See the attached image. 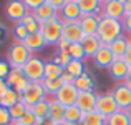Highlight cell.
I'll list each match as a JSON object with an SVG mask.
<instances>
[{
	"label": "cell",
	"mask_w": 131,
	"mask_h": 125,
	"mask_svg": "<svg viewBox=\"0 0 131 125\" xmlns=\"http://www.w3.org/2000/svg\"><path fill=\"white\" fill-rule=\"evenodd\" d=\"M118 105L115 102V97H113L111 92H106V93H101L98 95V102H96V112L101 113L103 117H111L115 112H118Z\"/></svg>",
	"instance_id": "52a82bcc"
},
{
	"label": "cell",
	"mask_w": 131,
	"mask_h": 125,
	"mask_svg": "<svg viewBox=\"0 0 131 125\" xmlns=\"http://www.w3.org/2000/svg\"><path fill=\"white\" fill-rule=\"evenodd\" d=\"M126 115H128V119H129V122H131V107L126 110Z\"/></svg>",
	"instance_id": "9f6ffc18"
},
{
	"label": "cell",
	"mask_w": 131,
	"mask_h": 125,
	"mask_svg": "<svg viewBox=\"0 0 131 125\" xmlns=\"http://www.w3.org/2000/svg\"><path fill=\"white\" fill-rule=\"evenodd\" d=\"M53 60L57 62V64H58V65H60V67H61V68L65 70V68H67V65L70 64V62L73 60V58L70 57V53H68V50H65V52H58V53H57V57H55Z\"/></svg>",
	"instance_id": "d590c367"
},
{
	"label": "cell",
	"mask_w": 131,
	"mask_h": 125,
	"mask_svg": "<svg viewBox=\"0 0 131 125\" xmlns=\"http://www.w3.org/2000/svg\"><path fill=\"white\" fill-rule=\"evenodd\" d=\"M47 92H45L42 82H30L27 90L22 93V103L27 107V110H32L40 100L47 99Z\"/></svg>",
	"instance_id": "277c9868"
},
{
	"label": "cell",
	"mask_w": 131,
	"mask_h": 125,
	"mask_svg": "<svg viewBox=\"0 0 131 125\" xmlns=\"http://www.w3.org/2000/svg\"><path fill=\"white\" fill-rule=\"evenodd\" d=\"M126 60V64L131 67V42H129V45H128V50H126V53H125V57H123Z\"/></svg>",
	"instance_id": "c3c4849f"
},
{
	"label": "cell",
	"mask_w": 131,
	"mask_h": 125,
	"mask_svg": "<svg viewBox=\"0 0 131 125\" xmlns=\"http://www.w3.org/2000/svg\"><path fill=\"white\" fill-rule=\"evenodd\" d=\"M23 75L30 82H42L45 78V60L33 55L25 65H23Z\"/></svg>",
	"instance_id": "5b68a950"
},
{
	"label": "cell",
	"mask_w": 131,
	"mask_h": 125,
	"mask_svg": "<svg viewBox=\"0 0 131 125\" xmlns=\"http://www.w3.org/2000/svg\"><path fill=\"white\" fill-rule=\"evenodd\" d=\"M63 72L65 70L55 60H45V78H60Z\"/></svg>",
	"instance_id": "4316f807"
},
{
	"label": "cell",
	"mask_w": 131,
	"mask_h": 125,
	"mask_svg": "<svg viewBox=\"0 0 131 125\" xmlns=\"http://www.w3.org/2000/svg\"><path fill=\"white\" fill-rule=\"evenodd\" d=\"M7 88H10V87L7 85V82H5V80H2V78H0V95H2V93L5 92Z\"/></svg>",
	"instance_id": "f907efd6"
},
{
	"label": "cell",
	"mask_w": 131,
	"mask_h": 125,
	"mask_svg": "<svg viewBox=\"0 0 131 125\" xmlns=\"http://www.w3.org/2000/svg\"><path fill=\"white\" fill-rule=\"evenodd\" d=\"M27 30H28V33H37V32H40V23L37 22H32L30 25H27Z\"/></svg>",
	"instance_id": "f6af8a7d"
},
{
	"label": "cell",
	"mask_w": 131,
	"mask_h": 125,
	"mask_svg": "<svg viewBox=\"0 0 131 125\" xmlns=\"http://www.w3.org/2000/svg\"><path fill=\"white\" fill-rule=\"evenodd\" d=\"M96 102H98V93H95L91 90V92H80L75 105L85 113V112H93V110H96Z\"/></svg>",
	"instance_id": "4fadbf2b"
},
{
	"label": "cell",
	"mask_w": 131,
	"mask_h": 125,
	"mask_svg": "<svg viewBox=\"0 0 131 125\" xmlns=\"http://www.w3.org/2000/svg\"><path fill=\"white\" fill-rule=\"evenodd\" d=\"M85 37L83 30H81L80 22H63V39L68 40L70 43H77L81 42Z\"/></svg>",
	"instance_id": "5bb4252c"
},
{
	"label": "cell",
	"mask_w": 131,
	"mask_h": 125,
	"mask_svg": "<svg viewBox=\"0 0 131 125\" xmlns=\"http://www.w3.org/2000/svg\"><path fill=\"white\" fill-rule=\"evenodd\" d=\"M20 100H22V97L15 92V88H7L5 92L0 95V107L10 109V107H13L15 103H18Z\"/></svg>",
	"instance_id": "7402d4cb"
},
{
	"label": "cell",
	"mask_w": 131,
	"mask_h": 125,
	"mask_svg": "<svg viewBox=\"0 0 131 125\" xmlns=\"http://www.w3.org/2000/svg\"><path fill=\"white\" fill-rule=\"evenodd\" d=\"M113 62H115V55H113L110 45H101V48L93 57V64L98 68H108Z\"/></svg>",
	"instance_id": "9a60e30c"
},
{
	"label": "cell",
	"mask_w": 131,
	"mask_h": 125,
	"mask_svg": "<svg viewBox=\"0 0 131 125\" xmlns=\"http://www.w3.org/2000/svg\"><path fill=\"white\" fill-rule=\"evenodd\" d=\"M23 77H25V75H23V70H22V68H12V70H10V74H8V77L5 78V82H7V85H8L10 88H13V87L22 80Z\"/></svg>",
	"instance_id": "d6a6232c"
},
{
	"label": "cell",
	"mask_w": 131,
	"mask_h": 125,
	"mask_svg": "<svg viewBox=\"0 0 131 125\" xmlns=\"http://www.w3.org/2000/svg\"><path fill=\"white\" fill-rule=\"evenodd\" d=\"M78 3H80V8L83 12V15H88V13L101 15V7H103L101 0H78Z\"/></svg>",
	"instance_id": "603a6c76"
},
{
	"label": "cell",
	"mask_w": 131,
	"mask_h": 125,
	"mask_svg": "<svg viewBox=\"0 0 131 125\" xmlns=\"http://www.w3.org/2000/svg\"><path fill=\"white\" fill-rule=\"evenodd\" d=\"M33 15H35V20L42 25V23L48 22V20L58 17V12L53 8V5L50 3V0H43V3L35 10V12H33Z\"/></svg>",
	"instance_id": "2e32d148"
},
{
	"label": "cell",
	"mask_w": 131,
	"mask_h": 125,
	"mask_svg": "<svg viewBox=\"0 0 131 125\" xmlns=\"http://www.w3.org/2000/svg\"><path fill=\"white\" fill-rule=\"evenodd\" d=\"M65 2H67V0H50V3H51V5H53V8L57 10V12H60V10L63 8Z\"/></svg>",
	"instance_id": "bcb514c9"
},
{
	"label": "cell",
	"mask_w": 131,
	"mask_h": 125,
	"mask_svg": "<svg viewBox=\"0 0 131 125\" xmlns=\"http://www.w3.org/2000/svg\"><path fill=\"white\" fill-rule=\"evenodd\" d=\"M43 125H57V123H55V122H53L51 119H47V120H45V123H43Z\"/></svg>",
	"instance_id": "db71d44e"
},
{
	"label": "cell",
	"mask_w": 131,
	"mask_h": 125,
	"mask_svg": "<svg viewBox=\"0 0 131 125\" xmlns=\"http://www.w3.org/2000/svg\"><path fill=\"white\" fill-rule=\"evenodd\" d=\"M73 85L78 88V92H91L93 87H95V78H93L88 72H85L83 75H80L78 78H75Z\"/></svg>",
	"instance_id": "cb8c5ba5"
},
{
	"label": "cell",
	"mask_w": 131,
	"mask_h": 125,
	"mask_svg": "<svg viewBox=\"0 0 131 125\" xmlns=\"http://www.w3.org/2000/svg\"><path fill=\"white\" fill-rule=\"evenodd\" d=\"M3 37H5V27H3L2 23H0V40H2Z\"/></svg>",
	"instance_id": "f5cc1de1"
},
{
	"label": "cell",
	"mask_w": 131,
	"mask_h": 125,
	"mask_svg": "<svg viewBox=\"0 0 131 125\" xmlns=\"http://www.w3.org/2000/svg\"><path fill=\"white\" fill-rule=\"evenodd\" d=\"M106 125H131V122L126 115V110H118L106 119Z\"/></svg>",
	"instance_id": "f546056e"
},
{
	"label": "cell",
	"mask_w": 131,
	"mask_h": 125,
	"mask_svg": "<svg viewBox=\"0 0 131 125\" xmlns=\"http://www.w3.org/2000/svg\"><path fill=\"white\" fill-rule=\"evenodd\" d=\"M32 22H35V15H33V12H28L25 17H23V20H22L20 23H23V25L27 27V25H30Z\"/></svg>",
	"instance_id": "b9f144b4"
},
{
	"label": "cell",
	"mask_w": 131,
	"mask_h": 125,
	"mask_svg": "<svg viewBox=\"0 0 131 125\" xmlns=\"http://www.w3.org/2000/svg\"><path fill=\"white\" fill-rule=\"evenodd\" d=\"M23 45H25V47L28 48L32 53H35V52H40V50H42L45 45H47V42H45L42 33L37 32V33H30V35L23 40Z\"/></svg>",
	"instance_id": "ffe728a7"
},
{
	"label": "cell",
	"mask_w": 131,
	"mask_h": 125,
	"mask_svg": "<svg viewBox=\"0 0 131 125\" xmlns=\"http://www.w3.org/2000/svg\"><path fill=\"white\" fill-rule=\"evenodd\" d=\"M28 85H30V80H28V78H27V77H23L22 80H20V82L17 83L15 87H13V88H15V92L18 93L20 97H22V93H23V92H25V90H27V87H28Z\"/></svg>",
	"instance_id": "f35d334b"
},
{
	"label": "cell",
	"mask_w": 131,
	"mask_h": 125,
	"mask_svg": "<svg viewBox=\"0 0 131 125\" xmlns=\"http://www.w3.org/2000/svg\"><path fill=\"white\" fill-rule=\"evenodd\" d=\"M42 3H43V0H25V5L28 8V12H35Z\"/></svg>",
	"instance_id": "60d3db41"
},
{
	"label": "cell",
	"mask_w": 131,
	"mask_h": 125,
	"mask_svg": "<svg viewBox=\"0 0 131 125\" xmlns=\"http://www.w3.org/2000/svg\"><path fill=\"white\" fill-rule=\"evenodd\" d=\"M13 35H15L17 42H23L30 33H28V30H27V27L23 25V23H15V27H13Z\"/></svg>",
	"instance_id": "e575fe53"
},
{
	"label": "cell",
	"mask_w": 131,
	"mask_h": 125,
	"mask_svg": "<svg viewBox=\"0 0 131 125\" xmlns=\"http://www.w3.org/2000/svg\"><path fill=\"white\" fill-rule=\"evenodd\" d=\"M8 125H22V123H20V120H12Z\"/></svg>",
	"instance_id": "11a10c76"
},
{
	"label": "cell",
	"mask_w": 131,
	"mask_h": 125,
	"mask_svg": "<svg viewBox=\"0 0 131 125\" xmlns=\"http://www.w3.org/2000/svg\"><path fill=\"white\" fill-rule=\"evenodd\" d=\"M42 85H43L45 92H47V95L55 97V95H57V92L65 85V83H63L61 78H43V80H42Z\"/></svg>",
	"instance_id": "484cf974"
},
{
	"label": "cell",
	"mask_w": 131,
	"mask_h": 125,
	"mask_svg": "<svg viewBox=\"0 0 131 125\" xmlns=\"http://www.w3.org/2000/svg\"><path fill=\"white\" fill-rule=\"evenodd\" d=\"M129 68L131 67L126 64L125 58H115V62L108 67V74L113 80H116L118 83H123L126 80V77H128Z\"/></svg>",
	"instance_id": "7c38bea8"
},
{
	"label": "cell",
	"mask_w": 131,
	"mask_h": 125,
	"mask_svg": "<svg viewBox=\"0 0 131 125\" xmlns=\"http://www.w3.org/2000/svg\"><path fill=\"white\" fill-rule=\"evenodd\" d=\"M123 27H125V32L131 37V15L123 19Z\"/></svg>",
	"instance_id": "7bdbcfd3"
},
{
	"label": "cell",
	"mask_w": 131,
	"mask_h": 125,
	"mask_svg": "<svg viewBox=\"0 0 131 125\" xmlns=\"http://www.w3.org/2000/svg\"><path fill=\"white\" fill-rule=\"evenodd\" d=\"M63 117H65V107L60 102H57L55 97H50L48 99V119H51L55 123H60L63 122Z\"/></svg>",
	"instance_id": "d6986e66"
},
{
	"label": "cell",
	"mask_w": 131,
	"mask_h": 125,
	"mask_svg": "<svg viewBox=\"0 0 131 125\" xmlns=\"http://www.w3.org/2000/svg\"><path fill=\"white\" fill-rule=\"evenodd\" d=\"M131 15V0H125V17Z\"/></svg>",
	"instance_id": "681fc988"
},
{
	"label": "cell",
	"mask_w": 131,
	"mask_h": 125,
	"mask_svg": "<svg viewBox=\"0 0 131 125\" xmlns=\"http://www.w3.org/2000/svg\"><path fill=\"white\" fill-rule=\"evenodd\" d=\"M111 93L115 97V102L119 110H128L131 107V88L125 82L116 83V87L111 90Z\"/></svg>",
	"instance_id": "30bf717a"
},
{
	"label": "cell",
	"mask_w": 131,
	"mask_h": 125,
	"mask_svg": "<svg viewBox=\"0 0 131 125\" xmlns=\"http://www.w3.org/2000/svg\"><path fill=\"white\" fill-rule=\"evenodd\" d=\"M5 13L10 20H13L15 23H20L23 17L28 13V8H27L23 0H12L5 5Z\"/></svg>",
	"instance_id": "8fae6325"
},
{
	"label": "cell",
	"mask_w": 131,
	"mask_h": 125,
	"mask_svg": "<svg viewBox=\"0 0 131 125\" xmlns=\"http://www.w3.org/2000/svg\"><path fill=\"white\" fill-rule=\"evenodd\" d=\"M68 53H70V57L73 58V60H85V58H86L81 42H77V43H70V47H68Z\"/></svg>",
	"instance_id": "1f68e13d"
},
{
	"label": "cell",
	"mask_w": 131,
	"mask_h": 125,
	"mask_svg": "<svg viewBox=\"0 0 131 125\" xmlns=\"http://www.w3.org/2000/svg\"><path fill=\"white\" fill-rule=\"evenodd\" d=\"M125 83L131 88V68H129V72H128V77H126V80H125Z\"/></svg>",
	"instance_id": "816d5d0a"
},
{
	"label": "cell",
	"mask_w": 131,
	"mask_h": 125,
	"mask_svg": "<svg viewBox=\"0 0 131 125\" xmlns=\"http://www.w3.org/2000/svg\"><path fill=\"white\" fill-rule=\"evenodd\" d=\"M20 123L22 125H37V117L32 110H27V113L20 119Z\"/></svg>",
	"instance_id": "8d00e7d4"
},
{
	"label": "cell",
	"mask_w": 131,
	"mask_h": 125,
	"mask_svg": "<svg viewBox=\"0 0 131 125\" xmlns=\"http://www.w3.org/2000/svg\"><path fill=\"white\" fill-rule=\"evenodd\" d=\"M81 117H83V112H81V110L78 109L77 105H70V107H67V109H65V117H63L65 122L80 125Z\"/></svg>",
	"instance_id": "83f0119b"
},
{
	"label": "cell",
	"mask_w": 131,
	"mask_h": 125,
	"mask_svg": "<svg viewBox=\"0 0 131 125\" xmlns=\"http://www.w3.org/2000/svg\"><path fill=\"white\" fill-rule=\"evenodd\" d=\"M80 125H106V117H103L101 113H98L96 110L93 112H85L81 117Z\"/></svg>",
	"instance_id": "d4e9b609"
},
{
	"label": "cell",
	"mask_w": 131,
	"mask_h": 125,
	"mask_svg": "<svg viewBox=\"0 0 131 125\" xmlns=\"http://www.w3.org/2000/svg\"><path fill=\"white\" fill-rule=\"evenodd\" d=\"M57 125H65V123H63V122H60V123H57Z\"/></svg>",
	"instance_id": "6f0895ef"
},
{
	"label": "cell",
	"mask_w": 131,
	"mask_h": 125,
	"mask_svg": "<svg viewBox=\"0 0 131 125\" xmlns=\"http://www.w3.org/2000/svg\"><path fill=\"white\" fill-rule=\"evenodd\" d=\"M32 112L35 113L37 119L47 120L48 119V97H47V99H43V100H40V102L32 109Z\"/></svg>",
	"instance_id": "4dcf8cb0"
},
{
	"label": "cell",
	"mask_w": 131,
	"mask_h": 125,
	"mask_svg": "<svg viewBox=\"0 0 131 125\" xmlns=\"http://www.w3.org/2000/svg\"><path fill=\"white\" fill-rule=\"evenodd\" d=\"M125 33V27H123V20H115L110 17H101L98 25V39L101 40L103 45H110L111 42H115L118 37H121Z\"/></svg>",
	"instance_id": "6da1fadb"
},
{
	"label": "cell",
	"mask_w": 131,
	"mask_h": 125,
	"mask_svg": "<svg viewBox=\"0 0 131 125\" xmlns=\"http://www.w3.org/2000/svg\"><path fill=\"white\" fill-rule=\"evenodd\" d=\"M101 17L123 20L125 19V0H106V2H103Z\"/></svg>",
	"instance_id": "ba28073f"
},
{
	"label": "cell",
	"mask_w": 131,
	"mask_h": 125,
	"mask_svg": "<svg viewBox=\"0 0 131 125\" xmlns=\"http://www.w3.org/2000/svg\"><path fill=\"white\" fill-rule=\"evenodd\" d=\"M78 95H80V92H78V88L73 85V83H65V85L57 92L55 100H57V102H60L61 105L67 109V107L75 105V103H77Z\"/></svg>",
	"instance_id": "9c48e42d"
},
{
	"label": "cell",
	"mask_w": 131,
	"mask_h": 125,
	"mask_svg": "<svg viewBox=\"0 0 131 125\" xmlns=\"http://www.w3.org/2000/svg\"><path fill=\"white\" fill-rule=\"evenodd\" d=\"M40 33L43 35L47 45H57L58 42L63 39V22L60 17L48 20L40 25Z\"/></svg>",
	"instance_id": "3957f363"
},
{
	"label": "cell",
	"mask_w": 131,
	"mask_h": 125,
	"mask_svg": "<svg viewBox=\"0 0 131 125\" xmlns=\"http://www.w3.org/2000/svg\"><path fill=\"white\" fill-rule=\"evenodd\" d=\"M10 70H12V67H10V64L7 60H0V78L2 80H5L7 77H8Z\"/></svg>",
	"instance_id": "74e56055"
},
{
	"label": "cell",
	"mask_w": 131,
	"mask_h": 125,
	"mask_svg": "<svg viewBox=\"0 0 131 125\" xmlns=\"http://www.w3.org/2000/svg\"><path fill=\"white\" fill-rule=\"evenodd\" d=\"M8 112H10V117H12V120H20V119H22V117L27 113V107L23 105L22 100H20L18 103H15L13 107H10Z\"/></svg>",
	"instance_id": "836d02e7"
},
{
	"label": "cell",
	"mask_w": 131,
	"mask_h": 125,
	"mask_svg": "<svg viewBox=\"0 0 131 125\" xmlns=\"http://www.w3.org/2000/svg\"><path fill=\"white\" fill-rule=\"evenodd\" d=\"M60 78L63 80V83H75V77H71V75L68 74V72H63Z\"/></svg>",
	"instance_id": "7dc6e473"
},
{
	"label": "cell",
	"mask_w": 131,
	"mask_h": 125,
	"mask_svg": "<svg viewBox=\"0 0 131 125\" xmlns=\"http://www.w3.org/2000/svg\"><path fill=\"white\" fill-rule=\"evenodd\" d=\"M85 62L83 60H71L70 64L67 65V68H65V72H68V74L71 75V77H75V78H78L80 75H83L85 72Z\"/></svg>",
	"instance_id": "f1b7e54d"
},
{
	"label": "cell",
	"mask_w": 131,
	"mask_h": 125,
	"mask_svg": "<svg viewBox=\"0 0 131 125\" xmlns=\"http://www.w3.org/2000/svg\"><path fill=\"white\" fill-rule=\"evenodd\" d=\"M81 45H83V50L86 57H95V53L101 48V40L98 39V35H85L81 39Z\"/></svg>",
	"instance_id": "ac0fdd59"
},
{
	"label": "cell",
	"mask_w": 131,
	"mask_h": 125,
	"mask_svg": "<svg viewBox=\"0 0 131 125\" xmlns=\"http://www.w3.org/2000/svg\"><path fill=\"white\" fill-rule=\"evenodd\" d=\"M10 122H12V117H10L8 109L0 107V125H8Z\"/></svg>",
	"instance_id": "ab89813d"
},
{
	"label": "cell",
	"mask_w": 131,
	"mask_h": 125,
	"mask_svg": "<svg viewBox=\"0 0 131 125\" xmlns=\"http://www.w3.org/2000/svg\"><path fill=\"white\" fill-rule=\"evenodd\" d=\"M129 39L123 33L121 37H118L115 42H111L110 43V48H111L113 55H115V58H123L126 53V50H128V45H129Z\"/></svg>",
	"instance_id": "44dd1931"
},
{
	"label": "cell",
	"mask_w": 131,
	"mask_h": 125,
	"mask_svg": "<svg viewBox=\"0 0 131 125\" xmlns=\"http://www.w3.org/2000/svg\"><path fill=\"white\" fill-rule=\"evenodd\" d=\"M68 47H70V42H68V40H65V39H61V40L57 43L58 52H65V50H68Z\"/></svg>",
	"instance_id": "ee69618b"
},
{
	"label": "cell",
	"mask_w": 131,
	"mask_h": 125,
	"mask_svg": "<svg viewBox=\"0 0 131 125\" xmlns=\"http://www.w3.org/2000/svg\"><path fill=\"white\" fill-rule=\"evenodd\" d=\"M58 17L61 19V22H80V19L83 17V12L80 8L78 0H67L63 8L58 12Z\"/></svg>",
	"instance_id": "8992f818"
},
{
	"label": "cell",
	"mask_w": 131,
	"mask_h": 125,
	"mask_svg": "<svg viewBox=\"0 0 131 125\" xmlns=\"http://www.w3.org/2000/svg\"><path fill=\"white\" fill-rule=\"evenodd\" d=\"M100 19H101V15H96V13H88V15L81 17L80 25H81V30H83L85 35H96L98 25H100Z\"/></svg>",
	"instance_id": "e0dca14e"
},
{
	"label": "cell",
	"mask_w": 131,
	"mask_h": 125,
	"mask_svg": "<svg viewBox=\"0 0 131 125\" xmlns=\"http://www.w3.org/2000/svg\"><path fill=\"white\" fill-rule=\"evenodd\" d=\"M33 57V53L23 45V42H13L7 52V62L12 68H23V65Z\"/></svg>",
	"instance_id": "7a4b0ae2"
}]
</instances>
